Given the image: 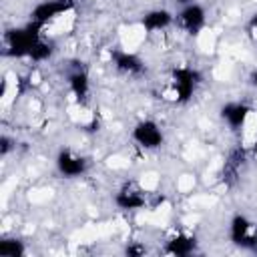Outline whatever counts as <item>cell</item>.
<instances>
[{
    "instance_id": "obj_1",
    "label": "cell",
    "mask_w": 257,
    "mask_h": 257,
    "mask_svg": "<svg viewBox=\"0 0 257 257\" xmlns=\"http://www.w3.org/2000/svg\"><path fill=\"white\" fill-rule=\"evenodd\" d=\"M42 30L44 28L38 26L36 22H28L24 26L10 28L4 36V42H6L4 54L12 56V58H30L32 50L42 40Z\"/></svg>"
},
{
    "instance_id": "obj_2",
    "label": "cell",
    "mask_w": 257,
    "mask_h": 257,
    "mask_svg": "<svg viewBox=\"0 0 257 257\" xmlns=\"http://www.w3.org/2000/svg\"><path fill=\"white\" fill-rule=\"evenodd\" d=\"M201 82H203V74L195 66H177V68H173V72H171V90H173L175 102H179V104L189 102L193 98V94L197 92Z\"/></svg>"
},
{
    "instance_id": "obj_3",
    "label": "cell",
    "mask_w": 257,
    "mask_h": 257,
    "mask_svg": "<svg viewBox=\"0 0 257 257\" xmlns=\"http://www.w3.org/2000/svg\"><path fill=\"white\" fill-rule=\"evenodd\" d=\"M175 24L189 36H199L203 28L207 26V10L199 2H189L181 6V10L175 16Z\"/></svg>"
},
{
    "instance_id": "obj_4",
    "label": "cell",
    "mask_w": 257,
    "mask_h": 257,
    "mask_svg": "<svg viewBox=\"0 0 257 257\" xmlns=\"http://www.w3.org/2000/svg\"><path fill=\"white\" fill-rule=\"evenodd\" d=\"M131 137L145 151H157L165 145V133H163L161 124L153 118H141L139 122H135Z\"/></svg>"
},
{
    "instance_id": "obj_5",
    "label": "cell",
    "mask_w": 257,
    "mask_h": 257,
    "mask_svg": "<svg viewBox=\"0 0 257 257\" xmlns=\"http://www.w3.org/2000/svg\"><path fill=\"white\" fill-rule=\"evenodd\" d=\"M229 239L235 247L253 251L257 245V223H253L247 215H233L229 221Z\"/></svg>"
},
{
    "instance_id": "obj_6",
    "label": "cell",
    "mask_w": 257,
    "mask_h": 257,
    "mask_svg": "<svg viewBox=\"0 0 257 257\" xmlns=\"http://www.w3.org/2000/svg\"><path fill=\"white\" fill-rule=\"evenodd\" d=\"M66 84L78 104H86L90 96V74L84 62L72 60L66 68Z\"/></svg>"
},
{
    "instance_id": "obj_7",
    "label": "cell",
    "mask_w": 257,
    "mask_h": 257,
    "mask_svg": "<svg viewBox=\"0 0 257 257\" xmlns=\"http://www.w3.org/2000/svg\"><path fill=\"white\" fill-rule=\"evenodd\" d=\"M54 165L58 175H62L64 179H78V177H84L88 171V159L68 147H62L56 153Z\"/></svg>"
},
{
    "instance_id": "obj_8",
    "label": "cell",
    "mask_w": 257,
    "mask_h": 257,
    "mask_svg": "<svg viewBox=\"0 0 257 257\" xmlns=\"http://www.w3.org/2000/svg\"><path fill=\"white\" fill-rule=\"evenodd\" d=\"M70 10H74V4L72 2H66V0H42L38 2L32 12H30V22H36L38 26H48L50 22H54L56 18L68 14Z\"/></svg>"
},
{
    "instance_id": "obj_9",
    "label": "cell",
    "mask_w": 257,
    "mask_h": 257,
    "mask_svg": "<svg viewBox=\"0 0 257 257\" xmlns=\"http://www.w3.org/2000/svg\"><path fill=\"white\" fill-rule=\"evenodd\" d=\"M120 211H141L149 205V195L137 183H124L112 197Z\"/></svg>"
},
{
    "instance_id": "obj_10",
    "label": "cell",
    "mask_w": 257,
    "mask_h": 257,
    "mask_svg": "<svg viewBox=\"0 0 257 257\" xmlns=\"http://www.w3.org/2000/svg\"><path fill=\"white\" fill-rule=\"evenodd\" d=\"M251 112H253V106L247 104V102H243V100H229V102H225V104L219 108L221 120H223L231 131H241V128L247 124Z\"/></svg>"
},
{
    "instance_id": "obj_11",
    "label": "cell",
    "mask_w": 257,
    "mask_h": 257,
    "mask_svg": "<svg viewBox=\"0 0 257 257\" xmlns=\"http://www.w3.org/2000/svg\"><path fill=\"white\" fill-rule=\"evenodd\" d=\"M110 62L120 74H126V76H141L147 70L145 60L139 54H135L131 50H122V48L110 50Z\"/></svg>"
},
{
    "instance_id": "obj_12",
    "label": "cell",
    "mask_w": 257,
    "mask_h": 257,
    "mask_svg": "<svg viewBox=\"0 0 257 257\" xmlns=\"http://www.w3.org/2000/svg\"><path fill=\"white\" fill-rule=\"evenodd\" d=\"M245 161H247V151L243 147H235V149L229 151V155L225 157L223 167H221V179H223L225 185H235L237 183V179L241 177Z\"/></svg>"
},
{
    "instance_id": "obj_13",
    "label": "cell",
    "mask_w": 257,
    "mask_h": 257,
    "mask_svg": "<svg viewBox=\"0 0 257 257\" xmlns=\"http://www.w3.org/2000/svg\"><path fill=\"white\" fill-rule=\"evenodd\" d=\"M175 24V14L169 10V8H153L149 12L143 14L141 18V26L145 32H161V30H167Z\"/></svg>"
},
{
    "instance_id": "obj_14",
    "label": "cell",
    "mask_w": 257,
    "mask_h": 257,
    "mask_svg": "<svg viewBox=\"0 0 257 257\" xmlns=\"http://www.w3.org/2000/svg\"><path fill=\"white\" fill-rule=\"evenodd\" d=\"M195 249H197V239L189 233H177L165 245V253L177 255V257H187V255L195 253Z\"/></svg>"
},
{
    "instance_id": "obj_15",
    "label": "cell",
    "mask_w": 257,
    "mask_h": 257,
    "mask_svg": "<svg viewBox=\"0 0 257 257\" xmlns=\"http://www.w3.org/2000/svg\"><path fill=\"white\" fill-rule=\"evenodd\" d=\"M26 253V245L18 237H2L0 239V255L2 257H22Z\"/></svg>"
},
{
    "instance_id": "obj_16",
    "label": "cell",
    "mask_w": 257,
    "mask_h": 257,
    "mask_svg": "<svg viewBox=\"0 0 257 257\" xmlns=\"http://www.w3.org/2000/svg\"><path fill=\"white\" fill-rule=\"evenodd\" d=\"M54 52H56L54 42H52V40L42 38V40L36 44V48L32 50V54H30V58H28V60H32V62H46L48 58H52V54H54Z\"/></svg>"
},
{
    "instance_id": "obj_17",
    "label": "cell",
    "mask_w": 257,
    "mask_h": 257,
    "mask_svg": "<svg viewBox=\"0 0 257 257\" xmlns=\"http://www.w3.org/2000/svg\"><path fill=\"white\" fill-rule=\"evenodd\" d=\"M14 149H16V141L12 137H8V135H2L0 137V157L6 159Z\"/></svg>"
},
{
    "instance_id": "obj_18",
    "label": "cell",
    "mask_w": 257,
    "mask_h": 257,
    "mask_svg": "<svg viewBox=\"0 0 257 257\" xmlns=\"http://www.w3.org/2000/svg\"><path fill=\"white\" fill-rule=\"evenodd\" d=\"M245 32H247V36H249L251 40L257 42V14H253V16L247 20V24H245Z\"/></svg>"
},
{
    "instance_id": "obj_19",
    "label": "cell",
    "mask_w": 257,
    "mask_h": 257,
    "mask_svg": "<svg viewBox=\"0 0 257 257\" xmlns=\"http://www.w3.org/2000/svg\"><path fill=\"white\" fill-rule=\"evenodd\" d=\"M124 253H126V255H143V253H147V249H145L143 245H137V243H133V245H126Z\"/></svg>"
},
{
    "instance_id": "obj_20",
    "label": "cell",
    "mask_w": 257,
    "mask_h": 257,
    "mask_svg": "<svg viewBox=\"0 0 257 257\" xmlns=\"http://www.w3.org/2000/svg\"><path fill=\"white\" fill-rule=\"evenodd\" d=\"M251 84H253V86H257V70H253V72H251Z\"/></svg>"
},
{
    "instance_id": "obj_21",
    "label": "cell",
    "mask_w": 257,
    "mask_h": 257,
    "mask_svg": "<svg viewBox=\"0 0 257 257\" xmlns=\"http://www.w3.org/2000/svg\"><path fill=\"white\" fill-rule=\"evenodd\" d=\"M251 153L257 157V137H255V141H253V145H251Z\"/></svg>"
},
{
    "instance_id": "obj_22",
    "label": "cell",
    "mask_w": 257,
    "mask_h": 257,
    "mask_svg": "<svg viewBox=\"0 0 257 257\" xmlns=\"http://www.w3.org/2000/svg\"><path fill=\"white\" fill-rule=\"evenodd\" d=\"M173 2H177L179 6H185V4H189V2H193V0H173Z\"/></svg>"
},
{
    "instance_id": "obj_23",
    "label": "cell",
    "mask_w": 257,
    "mask_h": 257,
    "mask_svg": "<svg viewBox=\"0 0 257 257\" xmlns=\"http://www.w3.org/2000/svg\"><path fill=\"white\" fill-rule=\"evenodd\" d=\"M66 2H72V4H76V0H66Z\"/></svg>"
}]
</instances>
